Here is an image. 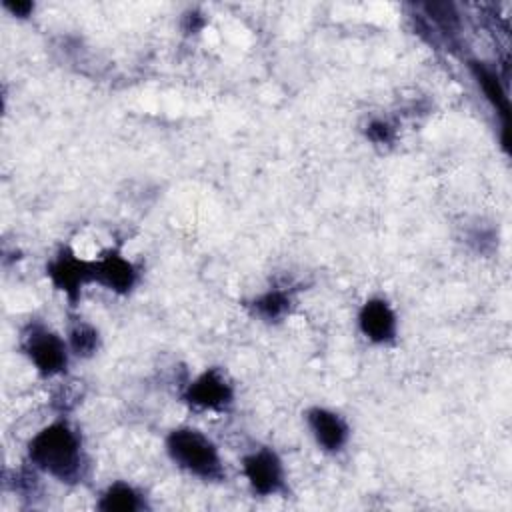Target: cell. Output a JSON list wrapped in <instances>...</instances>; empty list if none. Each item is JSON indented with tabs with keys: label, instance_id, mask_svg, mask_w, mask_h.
<instances>
[{
	"label": "cell",
	"instance_id": "13",
	"mask_svg": "<svg viewBox=\"0 0 512 512\" xmlns=\"http://www.w3.org/2000/svg\"><path fill=\"white\" fill-rule=\"evenodd\" d=\"M252 308L264 320H278L290 310V296L282 290H268L254 300Z\"/></svg>",
	"mask_w": 512,
	"mask_h": 512
},
{
	"label": "cell",
	"instance_id": "1",
	"mask_svg": "<svg viewBox=\"0 0 512 512\" xmlns=\"http://www.w3.org/2000/svg\"><path fill=\"white\" fill-rule=\"evenodd\" d=\"M28 458L36 468L62 482H78L82 478L84 454L80 436L62 420L44 426L32 436Z\"/></svg>",
	"mask_w": 512,
	"mask_h": 512
},
{
	"label": "cell",
	"instance_id": "10",
	"mask_svg": "<svg viewBox=\"0 0 512 512\" xmlns=\"http://www.w3.org/2000/svg\"><path fill=\"white\" fill-rule=\"evenodd\" d=\"M470 72L472 76L476 78L480 90L484 92L486 100L494 106V110L500 114L502 118V126H504V132H508V120H510V100L506 96V90L496 74L494 68H490L488 64L484 62H478V60H472L470 64Z\"/></svg>",
	"mask_w": 512,
	"mask_h": 512
},
{
	"label": "cell",
	"instance_id": "2",
	"mask_svg": "<svg viewBox=\"0 0 512 512\" xmlns=\"http://www.w3.org/2000/svg\"><path fill=\"white\" fill-rule=\"evenodd\" d=\"M166 452L178 468L202 480H220L224 476L216 444L196 428L184 426L172 430L166 436Z\"/></svg>",
	"mask_w": 512,
	"mask_h": 512
},
{
	"label": "cell",
	"instance_id": "11",
	"mask_svg": "<svg viewBox=\"0 0 512 512\" xmlns=\"http://www.w3.org/2000/svg\"><path fill=\"white\" fill-rule=\"evenodd\" d=\"M144 506L142 494L126 482L110 484L98 500V508L102 512H138Z\"/></svg>",
	"mask_w": 512,
	"mask_h": 512
},
{
	"label": "cell",
	"instance_id": "9",
	"mask_svg": "<svg viewBox=\"0 0 512 512\" xmlns=\"http://www.w3.org/2000/svg\"><path fill=\"white\" fill-rule=\"evenodd\" d=\"M308 426L316 444L326 452H340L350 436V428L344 418L328 408L314 406L306 412Z\"/></svg>",
	"mask_w": 512,
	"mask_h": 512
},
{
	"label": "cell",
	"instance_id": "4",
	"mask_svg": "<svg viewBox=\"0 0 512 512\" xmlns=\"http://www.w3.org/2000/svg\"><path fill=\"white\" fill-rule=\"evenodd\" d=\"M52 284L74 304L86 284L94 282V262L76 256L70 248H62L48 264Z\"/></svg>",
	"mask_w": 512,
	"mask_h": 512
},
{
	"label": "cell",
	"instance_id": "6",
	"mask_svg": "<svg viewBox=\"0 0 512 512\" xmlns=\"http://www.w3.org/2000/svg\"><path fill=\"white\" fill-rule=\"evenodd\" d=\"M184 400L202 410L222 412L234 402V388L220 368H208L188 384Z\"/></svg>",
	"mask_w": 512,
	"mask_h": 512
},
{
	"label": "cell",
	"instance_id": "16",
	"mask_svg": "<svg viewBox=\"0 0 512 512\" xmlns=\"http://www.w3.org/2000/svg\"><path fill=\"white\" fill-rule=\"evenodd\" d=\"M4 8L10 10L14 16H28L34 10L32 2H4Z\"/></svg>",
	"mask_w": 512,
	"mask_h": 512
},
{
	"label": "cell",
	"instance_id": "15",
	"mask_svg": "<svg viewBox=\"0 0 512 512\" xmlns=\"http://www.w3.org/2000/svg\"><path fill=\"white\" fill-rule=\"evenodd\" d=\"M366 136L374 144H388L394 138V128L386 120H372L366 128Z\"/></svg>",
	"mask_w": 512,
	"mask_h": 512
},
{
	"label": "cell",
	"instance_id": "8",
	"mask_svg": "<svg viewBox=\"0 0 512 512\" xmlns=\"http://www.w3.org/2000/svg\"><path fill=\"white\" fill-rule=\"evenodd\" d=\"M94 262V282L116 294H128L138 278L134 264L118 250H108Z\"/></svg>",
	"mask_w": 512,
	"mask_h": 512
},
{
	"label": "cell",
	"instance_id": "3",
	"mask_svg": "<svg viewBox=\"0 0 512 512\" xmlns=\"http://www.w3.org/2000/svg\"><path fill=\"white\" fill-rule=\"evenodd\" d=\"M22 350L42 376H56L66 370L70 346L56 332L42 324L28 326Z\"/></svg>",
	"mask_w": 512,
	"mask_h": 512
},
{
	"label": "cell",
	"instance_id": "12",
	"mask_svg": "<svg viewBox=\"0 0 512 512\" xmlns=\"http://www.w3.org/2000/svg\"><path fill=\"white\" fill-rule=\"evenodd\" d=\"M68 346L76 356H82V358L92 356L100 346L98 330L92 324L78 320L76 324H72L68 332Z\"/></svg>",
	"mask_w": 512,
	"mask_h": 512
},
{
	"label": "cell",
	"instance_id": "7",
	"mask_svg": "<svg viewBox=\"0 0 512 512\" xmlns=\"http://www.w3.org/2000/svg\"><path fill=\"white\" fill-rule=\"evenodd\" d=\"M358 326L372 344H388L398 332L396 314L384 298H370L362 304L358 312Z\"/></svg>",
	"mask_w": 512,
	"mask_h": 512
},
{
	"label": "cell",
	"instance_id": "14",
	"mask_svg": "<svg viewBox=\"0 0 512 512\" xmlns=\"http://www.w3.org/2000/svg\"><path fill=\"white\" fill-rule=\"evenodd\" d=\"M426 16H430V20L442 30V32H456L460 26V18H458V10L452 2H428L422 6Z\"/></svg>",
	"mask_w": 512,
	"mask_h": 512
},
{
	"label": "cell",
	"instance_id": "5",
	"mask_svg": "<svg viewBox=\"0 0 512 512\" xmlns=\"http://www.w3.org/2000/svg\"><path fill=\"white\" fill-rule=\"evenodd\" d=\"M242 472L250 488L260 496L284 490V468L272 448H256L242 458Z\"/></svg>",
	"mask_w": 512,
	"mask_h": 512
}]
</instances>
